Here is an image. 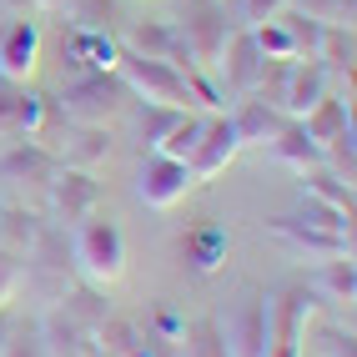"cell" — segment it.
<instances>
[{
    "label": "cell",
    "mask_w": 357,
    "mask_h": 357,
    "mask_svg": "<svg viewBox=\"0 0 357 357\" xmlns=\"http://www.w3.org/2000/svg\"><path fill=\"white\" fill-rule=\"evenodd\" d=\"M70 267L86 287H116L126 277V236L111 217H86L70 227Z\"/></svg>",
    "instance_id": "1"
},
{
    "label": "cell",
    "mask_w": 357,
    "mask_h": 357,
    "mask_svg": "<svg viewBox=\"0 0 357 357\" xmlns=\"http://www.w3.org/2000/svg\"><path fill=\"white\" fill-rule=\"evenodd\" d=\"M116 81H121L131 91V101H141V106H166V111H192L197 106L186 70L166 66V61H146V56L121 51L116 56Z\"/></svg>",
    "instance_id": "2"
},
{
    "label": "cell",
    "mask_w": 357,
    "mask_h": 357,
    "mask_svg": "<svg viewBox=\"0 0 357 357\" xmlns=\"http://www.w3.org/2000/svg\"><path fill=\"white\" fill-rule=\"evenodd\" d=\"M126 106H131V91L116 81V70H91V76L70 81L61 91V101H56V111L66 116V121H76V126H106V131H111V121H121V116H126Z\"/></svg>",
    "instance_id": "3"
},
{
    "label": "cell",
    "mask_w": 357,
    "mask_h": 357,
    "mask_svg": "<svg viewBox=\"0 0 357 357\" xmlns=\"http://www.w3.org/2000/svg\"><path fill=\"white\" fill-rule=\"evenodd\" d=\"M96 202H101V186L91 172H76V166H56V176L45 181V206H51L56 227H81L86 217H96Z\"/></svg>",
    "instance_id": "4"
},
{
    "label": "cell",
    "mask_w": 357,
    "mask_h": 357,
    "mask_svg": "<svg viewBox=\"0 0 357 357\" xmlns=\"http://www.w3.org/2000/svg\"><path fill=\"white\" fill-rule=\"evenodd\" d=\"M66 257H70V242H66L56 227H40L36 247L26 252V277H31V287L45 292L51 302H61L70 287H76V282H70V272H76V267H70Z\"/></svg>",
    "instance_id": "5"
},
{
    "label": "cell",
    "mask_w": 357,
    "mask_h": 357,
    "mask_svg": "<svg viewBox=\"0 0 357 357\" xmlns=\"http://www.w3.org/2000/svg\"><path fill=\"white\" fill-rule=\"evenodd\" d=\"M222 347H227V357H267V297L257 287H247L236 312L227 317Z\"/></svg>",
    "instance_id": "6"
},
{
    "label": "cell",
    "mask_w": 357,
    "mask_h": 357,
    "mask_svg": "<svg viewBox=\"0 0 357 357\" xmlns=\"http://www.w3.org/2000/svg\"><path fill=\"white\" fill-rule=\"evenodd\" d=\"M236 151H242V141H236L231 116H227V111H211V116H206V126H202L197 151L186 156V166H192V176H197V181H211V176H222L227 166L236 161Z\"/></svg>",
    "instance_id": "7"
},
{
    "label": "cell",
    "mask_w": 357,
    "mask_h": 357,
    "mask_svg": "<svg viewBox=\"0 0 357 357\" xmlns=\"http://www.w3.org/2000/svg\"><path fill=\"white\" fill-rule=\"evenodd\" d=\"M197 186V176H192V166L186 161H172V156H146V166H141V176H136V197L146 202V206H156V211H166V206H176L186 192Z\"/></svg>",
    "instance_id": "8"
},
{
    "label": "cell",
    "mask_w": 357,
    "mask_h": 357,
    "mask_svg": "<svg viewBox=\"0 0 357 357\" xmlns=\"http://www.w3.org/2000/svg\"><path fill=\"white\" fill-rule=\"evenodd\" d=\"M116 45L131 51V56H146V61H166L176 70L192 66V61H186V45H181V31L172 26V20H136V26H126V36Z\"/></svg>",
    "instance_id": "9"
},
{
    "label": "cell",
    "mask_w": 357,
    "mask_h": 357,
    "mask_svg": "<svg viewBox=\"0 0 357 357\" xmlns=\"http://www.w3.org/2000/svg\"><path fill=\"white\" fill-rule=\"evenodd\" d=\"M176 31H181V45H186V61H192L197 70H217L222 45H227V36H231L227 15H217V10H192V15H186V26H176Z\"/></svg>",
    "instance_id": "10"
},
{
    "label": "cell",
    "mask_w": 357,
    "mask_h": 357,
    "mask_svg": "<svg viewBox=\"0 0 357 357\" xmlns=\"http://www.w3.org/2000/svg\"><path fill=\"white\" fill-rule=\"evenodd\" d=\"M36 337H40L45 357H96V342H91V332H86L76 317H70L61 302H51V307L40 312Z\"/></svg>",
    "instance_id": "11"
},
{
    "label": "cell",
    "mask_w": 357,
    "mask_h": 357,
    "mask_svg": "<svg viewBox=\"0 0 357 357\" xmlns=\"http://www.w3.org/2000/svg\"><path fill=\"white\" fill-rule=\"evenodd\" d=\"M36 56H40V26L31 15H15L6 31H0V81H26L36 70Z\"/></svg>",
    "instance_id": "12"
},
{
    "label": "cell",
    "mask_w": 357,
    "mask_h": 357,
    "mask_svg": "<svg viewBox=\"0 0 357 357\" xmlns=\"http://www.w3.org/2000/svg\"><path fill=\"white\" fill-rule=\"evenodd\" d=\"M272 236H282L292 252L302 257H312V261H327V257H352V236H337V231H317V227H307L297 217H272L267 222Z\"/></svg>",
    "instance_id": "13"
},
{
    "label": "cell",
    "mask_w": 357,
    "mask_h": 357,
    "mask_svg": "<svg viewBox=\"0 0 357 357\" xmlns=\"http://www.w3.org/2000/svg\"><path fill=\"white\" fill-rule=\"evenodd\" d=\"M261 56L257 51V40H252V31L247 26H236L231 36H227V45H222V61H217V76L236 91V96H252V86H257V70H261Z\"/></svg>",
    "instance_id": "14"
},
{
    "label": "cell",
    "mask_w": 357,
    "mask_h": 357,
    "mask_svg": "<svg viewBox=\"0 0 357 357\" xmlns=\"http://www.w3.org/2000/svg\"><path fill=\"white\" fill-rule=\"evenodd\" d=\"M327 70L317 66V61H292L287 66V81H282V116H287V121H302L307 111H312L322 96H327Z\"/></svg>",
    "instance_id": "15"
},
{
    "label": "cell",
    "mask_w": 357,
    "mask_h": 357,
    "mask_svg": "<svg viewBox=\"0 0 357 357\" xmlns=\"http://www.w3.org/2000/svg\"><path fill=\"white\" fill-rule=\"evenodd\" d=\"M56 166H61V161H56L51 151H45L40 141H26V136H20L15 146H10L6 156H0V181H10V186L36 181V186H45V181L56 176Z\"/></svg>",
    "instance_id": "16"
},
{
    "label": "cell",
    "mask_w": 357,
    "mask_h": 357,
    "mask_svg": "<svg viewBox=\"0 0 357 357\" xmlns=\"http://www.w3.org/2000/svg\"><path fill=\"white\" fill-rule=\"evenodd\" d=\"M231 126H236V141H242V151H247V146H272L282 136V126H287V116L277 106H267V101H257V96H242Z\"/></svg>",
    "instance_id": "17"
},
{
    "label": "cell",
    "mask_w": 357,
    "mask_h": 357,
    "mask_svg": "<svg viewBox=\"0 0 357 357\" xmlns=\"http://www.w3.org/2000/svg\"><path fill=\"white\" fill-rule=\"evenodd\" d=\"M312 297H322V302H332V307H352V297H357V272H352V257H327V261H317V272H312Z\"/></svg>",
    "instance_id": "18"
},
{
    "label": "cell",
    "mask_w": 357,
    "mask_h": 357,
    "mask_svg": "<svg viewBox=\"0 0 357 357\" xmlns=\"http://www.w3.org/2000/svg\"><path fill=\"white\" fill-rule=\"evenodd\" d=\"M297 126L312 136L317 146H327V141L337 136V131H347V126H352V101H347V96H332V91H327V96H322L312 111H307Z\"/></svg>",
    "instance_id": "19"
},
{
    "label": "cell",
    "mask_w": 357,
    "mask_h": 357,
    "mask_svg": "<svg viewBox=\"0 0 357 357\" xmlns=\"http://www.w3.org/2000/svg\"><path fill=\"white\" fill-rule=\"evenodd\" d=\"M267 151H272L282 166H287V172H297V176H302V172H312V166H322V146H317V141L307 136L297 121H287V126H282V136L272 141Z\"/></svg>",
    "instance_id": "20"
},
{
    "label": "cell",
    "mask_w": 357,
    "mask_h": 357,
    "mask_svg": "<svg viewBox=\"0 0 357 357\" xmlns=\"http://www.w3.org/2000/svg\"><path fill=\"white\" fill-rule=\"evenodd\" d=\"M352 56H357V45H352V26H322L317 36V66L327 70V76H352Z\"/></svg>",
    "instance_id": "21"
},
{
    "label": "cell",
    "mask_w": 357,
    "mask_h": 357,
    "mask_svg": "<svg viewBox=\"0 0 357 357\" xmlns=\"http://www.w3.org/2000/svg\"><path fill=\"white\" fill-rule=\"evenodd\" d=\"M40 227H45V222H36L31 206H0V247H6V252L26 257V252L36 247Z\"/></svg>",
    "instance_id": "22"
},
{
    "label": "cell",
    "mask_w": 357,
    "mask_h": 357,
    "mask_svg": "<svg viewBox=\"0 0 357 357\" xmlns=\"http://www.w3.org/2000/svg\"><path fill=\"white\" fill-rule=\"evenodd\" d=\"M227 247H231V236H227L222 227H202V231L186 236V261H192V272L211 277V272L227 261Z\"/></svg>",
    "instance_id": "23"
},
{
    "label": "cell",
    "mask_w": 357,
    "mask_h": 357,
    "mask_svg": "<svg viewBox=\"0 0 357 357\" xmlns=\"http://www.w3.org/2000/svg\"><path fill=\"white\" fill-rule=\"evenodd\" d=\"M302 197H312V202H327V206H337V211H352V181H342L337 172H327V166H312V172H302Z\"/></svg>",
    "instance_id": "24"
},
{
    "label": "cell",
    "mask_w": 357,
    "mask_h": 357,
    "mask_svg": "<svg viewBox=\"0 0 357 357\" xmlns=\"http://www.w3.org/2000/svg\"><path fill=\"white\" fill-rule=\"evenodd\" d=\"M176 357H227V347H222V322H217V317L186 322L181 337H176Z\"/></svg>",
    "instance_id": "25"
},
{
    "label": "cell",
    "mask_w": 357,
    "mask_h": 357,
    "mask_svg": "<svg viewBox=\"0 0 357 357\" xmlns=\"http://www.w3.org/2000/svg\"><path fill=\"white\" fill-rule=\"evenodd\" d=\"M202 126H206V116H197V111H181L176 121H172V131H166V136L156 141V156L186 161V156L197 151V141H202Z\"/></svg>",
    "instance_id": "26"
},
{
    "label": "cell",
    "mask_w": 357,
    "mask_h": 357,
    "mask_svg": "<svg viewBox=\"0 0 357 357\" xmlns=\"http://www.w3.org/2000/svg\"><path fill=\"white\" fill-rule=\"evenodd\" d=\"M116 56H121V45H116L106 31H76V61L81 70H116Z\"/></svg>",
    "instance_id": "27"
},
{
    "label": "cell",
    "mask_w": 357,
    "mask_h": 357,
    "mask_svg": "<svg viewBox=\"0 0 357 357\" xmlns=\"http://www.w3.org/2000/svg\"><path fill=\"white\" fill-rule=\"evenodd\" d=\"M247 31H252L257 51L267 56V61H297V56H292V36H287V26H282V15L261 20V26H247Z\"/></svg>",
    "instance_id": "28"
},
{
    "label": "cell",
    "mask_w": 357,
    "mask_h": 357,
    "mask_svg": "<svg viewBox=\"0 0 357 357\" xmlns=\"http://www.w3.org/2000/svg\"><path fill=\"white\" fill-rule=\"evenodd\" d=\"M322 166H327V172H337L342 181H352V172H357V131H352V126L337 131V136L322 146Z\"/></svg>",
    "instance_id": "29"
},
{
    "label": "cell",
    "mask_w": 357,
    "mask_h": 357,
    "mask_svg": "<svg viewBox=\"0 0 357 357\" xmlns=\"http://www.w3.org/2000/svg\"><path fill=\"white\" fill-rule=\"evenodd\" d=\"M307 227H317V231H337V236H352V211H337V206H327V202H312V197H302V217Z\"/></svg>",
    "instance_id": "30"
},
{
    "label": "cell",
    "mask_w": 357,
    "mask_h": 357,
    "mask_svg": "<svg viewBox=\"0 0 357 357\" xmlns=\"http://www.w3.org/2000/svg\"><path fill=\"white\" fill-rule=\"evenodd\" d=\"M287 6L312 15L317 26H352V0H287Z\"/></svg>",
    "instance_id": "31"
},
{
    "label": "cell",
    "mask_w": 357,
    "mask_h": 357,
    "mask_svg": "<svg viewBox=\"0 0 357 357\" xmlns=\"http://www.w3.org/2000/svg\"><path fill=\"white\" fill-rule=\"evenodd\" d=\"M20 282H26V257H15V252L0 247V307H6V302L15 297Z\"/></svg>",
    "instance_id": "32"
},
{
    "label": "cell",
    "mask_w": 357,
    "mask_h": 357,
    "mask_svg": "<svg viewBox=\"0 0 357 357\" xmlns=\"http://www.w3.org/2000/svg\"><path fill=\"white\" fill-rule=\"evenodd\" d=\"M181 111H166V106H146V116H141V141H146V146L156 151V141L172 131V121H176Z\"/></svg>",
    "instance_id": "33"
},
{
    "label": "cell",
    "mask_w": 357,
    "mask_h": 357,
    "mask_svg": "<svg viewBox=\"0 0 357 357\" xmlns=\"http://www.w3.org/2000/svg\"><path fill=\"white\" fill-rule=\"evenodd\" d=\"M0 357H45V347H40V337H36V327L26 332V327H15L10 332V342L0 347Z\"/></svg>",
    "instance_id": "34"
},
{
    "label": "cell",
    "mask_w": 357,
    "mask_h": 357,
    "mask_svg": "<svg viewBox=\"0 0 357 357\" xmlns=\"http://www.w3.org/2000/svg\"><path fill=\"white\" fill-rule=\"evenodd\" d=\"M287 0H236V15H242V26H261V20H272Z\"/></svg>",
    "instance_id": "35"
},
{
    "label": "cell",
    "mask_w": 357,
    "mask_h": 357,
    "mask_svg": "<svg viewBox=\"0 0 357 357\" xmlns=\"http://www.w3.org/2000/svg\"><path fill=\"white\" fill-rule=\"evenodd\" d=\"M15 101H20V86L0 81V136H15Z\"/></svg>",
    "instance_id": "36"
},
{
    "label": "cell",
    "mask_w": 357,
    "mask_h": 357,
    "mask_svg": "<svg viewBox=\"0 0 357 357\" xmlns=\"http://www.w3.org/2000/svg\"><path fill=\"white\" fill-rule=\"evenodd\" d=\"M317 342L327 347V357H352V332H342V327H332V332H322Z\"/></svg>",
    "instance_id": "37"
},
{
    "label": "cell",
    "mask_w": 357,
    "mask_h": 357,
    "mask_svg": "<svg viewBox=\"0 0 357 357\" xmlns=\"http://www.w3.org/2000/svg\"><path fill=\"white\" fill-rule=\"evenodd\" d=\"M10 15H31V10H40V0H0Z\"/></svg>",
    "instance_id": "38"
},
{
    "label": "cell",
    "mask_w": 357,
    "mask_h": 357,
    "mask_svg": "<svg viewBox=\"0 0 357 357\" xmlns=\"http://www.w3.org/2000/svg\"><path fill=\"white\" fill-rule=\"evenodd\" d=\"M10 332H15V317H10V307H0V347L10 342Z\"/></svg>",
    "instance_id": "39"
}]
</instances>
